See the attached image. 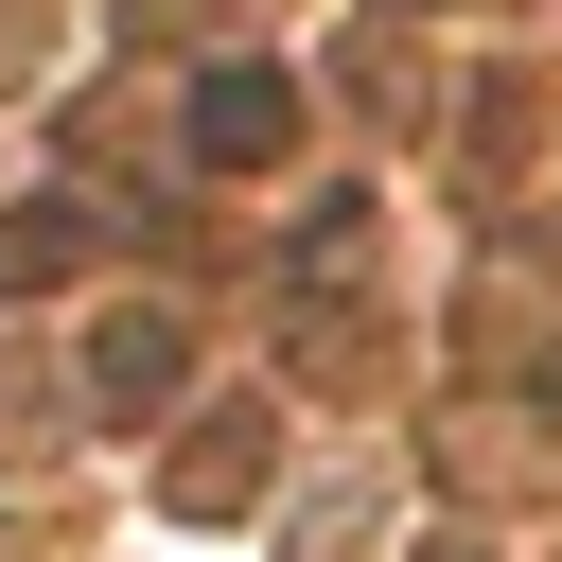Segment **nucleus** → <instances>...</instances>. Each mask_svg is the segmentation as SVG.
Listing matches in <instances>:
<instances>
[{
	"label": "nucleus",
	"mask_w": 562,
	"mask_h": 562,
	"mask_svg": "<svg viewBox=\"0 0 562 562\" xmlns=\"http://www.w3.org/2000/svg\"><path fill=\"white\" fill-rule=\"evenodd\" d=\"M281 140H299V88H281V70H211V88H193V158H211V176H263Z\"/></svg>",
	"instance_id": "f257e3e1"
},
{
	"label": "nucleus",
	"mask_w": 562,
	"mask_h": 562,
	"mask_svg": "<svg viewBox=\"0 0 562 562\" xmlns=\"http://www.w3.org/2000/svg\"><path fill=\"white\" fill-rule=\"evenodd\" d=\"M176 369H193L176 316H105V334H88V404H176Z\"/></svg>",
	"instance_id": "f03ea898"
},
{
	"label": "nucleus",
	"mask_w": 562,
	"mask_h": 562,
	"mask_svg": "<svg viewBox=\"0 0 562 562\" xmlns=\"http://www.w3.org/2000/svg\"><path fill=\"white\" fill-rule=\"evenodd\" d=\"M246 492H263V422H211V439L176 457V509L211 527V509H246Z\"/></svg>",
	"instance_id": "7ed1b4c3"
},
{
	"label": "nucleus",
	"mask_w": 562,
	"mask_h": 562,
	"mask_svg": "<svg viewBox=\"0 0 562 562\" xmlns=\"http://www.w3.org/2000/svg\"><path fill=\"white\" fill-rule=\"evenodd\" d=\"M70 263H88L70 211H18V228H0V299H35V281H70Z\"/></svg>",
	"instance_id": "20e7f679"
},
{
	"label": "nucleus",
	"mask_w": 562,
	"mask_h": 562,
	"mask_svg": "<svg viewBox=\"0 0 562 562\" xmlns=\"http://www.w3.org/2000/svg\"><path fill=\"white\" fill-rule=\"evenodd\" d=\"M422 562H474V544H422Z\"/></svg>",
	"instance_id": "39448f33"
}]
</instances>
